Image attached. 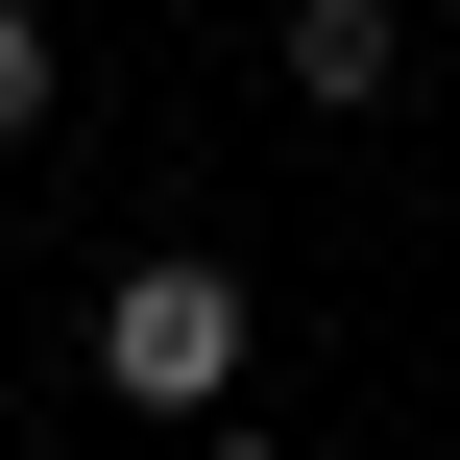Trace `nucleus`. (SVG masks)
Masks as SVG:
<instances>
[{"label": "nucleus", "instance_id": "1", "mask_svg": "<svg viewBox=\"0 0 460 460\" xmlns=\"http://www.w3.org/2000/svg\"><path fill=\"white\" fill-rule=\"evenodd\" d=\"M243 340H267V291H243V267H194V243L97 291V388H121V412H170V437H218V388H243Z\"/></svg>", "mask_w": 460, "mask_h": 460}, {"label": "nucleus", "instance_id": "2", "mask_svg": "<svg viewBox=\"0 0 460 460\" xmlns=\"http://www.w3.org/2000/svg\"><path fill=\"white\" fill-rule=\"evenodd\" d=\"M291 97H315V121H388V97H412V24H388V0H291Z\"/></svg>", "mask_w": 460, "mask_h": 460}, {"label": "nucleus", "instance_id": "3", "mask_svg": "<svg viewBox=\"0 0 460 460\" xmlns=\"http://www.w3.org/2000/svg\"><path fill=\"white\" fill-rule=\"evenodd\" d=\"M24 121H49V24L0 0V146H24Z\"/></svg>", "mask_w": 460, "mask_h": 460}, {"label": "nucleus", "instance_id": "4", "mask_svg": "<svg viewBox=\"0 0 460 460\" xmlns=\"http://www.w3.org/2000/svg\"><path fill=\"white\" fill-rule=\"evenodd\" d=\"M194 460H291V437H267V412H218V437H194Z\"/></svg>", "mask_w": 460, "mask_h": 460}, {"label": "nucleus", "instance_id": "5", "mask_svg": "<svg viewBox=\"0 0 460 460\" xmlns=\"http://www.w3.org/2000/svg\"><path fill=\"white\" fill-rule=\"evenodd\" d=\"M437 24H460V0H437Z\"/></svg>", "mask_w": 460, "mask_h": 460}]
</instances>
